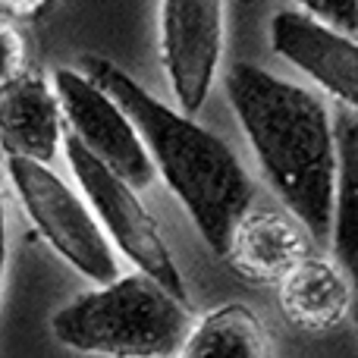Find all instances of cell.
Wrapping results in <instances>:
<instances>
[{
  "instance_id": "16",
  "label": "cell",
  "mask_w": 358,
  "mask_h": 358,
  "mask_svg": "<svg viewBox=\"0 0 358 358\" xmlns=\"http://www.w3.org/2000/svg\"><path fill=\"white\" fill-rule=\"evenodd\" d=\"M54 0H0V16L16 22V19H35L41 16Z\"/></svg>"
},
{
  "instance_id": "13",
  "label": "cell",
  "mask_w": 358,
  "mask_h": 358,
  "mask_svg": "<svg viewBox=\"0 0 358 358\" xmlns=\"http://www.w3.org/2000/svg\"><path fill=\"white\" fill-rule=\"evenodd\" d=\"M336 138V189H334V252L336 261L355 273L358 267V126L355 110L334 120Z\"/></svg>"
},
{
  "instance_id": "2",
  "label": "cell",
  "mask_w": 358,
  "mask_h": 358,
  "mask_svg": "<svg viewBox=\"0 0 358 358\" xmlns=\"http://www.w3.org/2000/svg\"><path fill=\"white\" fill-rule=\"evenodd\" d=\"M79 73L123 107L148 151L155 173L179 198L204 245L223 258L233 227L255 198L252 176L236 151L217 132L195 123V117H185L145 92L117 63L104 57H82Z\"/></svg>"
},
{
  "instance_id": "8",
  "label": "cell",
  "mask_w": 358,
  "mask_h": 358,
  "mask_svg": "<svg viewBox=\"0 0 358 358\" xmlns=\"http://www.w3.org/2000/svg\"><path fill=\"white\" fill-rule=\"evenodd\" d=\"M273 54L302 69L321 92L346 110L358 107V48L355 38L305 16L302 10H280L271 19Z\"/></svg>"
},
{
  "instance_id": "10",
  "label": "cell",
  "mask_w": 358,
  "mask_h": 358,
  "mask_svg": "<svg viewBox=\"0 0 358 358\" xmlns=\"http://www.w3.org/2000/svg\"><path fill=\"white\" fill-rule=\"evenodd\" d=\"M63 113L50 79L35 69H22L0 85V151L6 157L48 164L63 145Z\"/></svg>"
},
{
  "instance_id": "6",
  "label": "cell",
  "mask_w": 358,
  "mask_h": 358,
  "mask_svg": "<svg viewBox=\"0 0 358 358\" xmlns=\"http://www.w3.org/2000/svg\"><path fill=\"white\" fill-rule=\"evenodd\" d=\"M50 88L63 113V126L69 136L88 151L98 164H104L113 176H120L132 189H148L155 182V167L138 138L136 126L123 113V107L107 98L92 79L79 69H54Z\"/></svg>"
},
{
  "instance_id": "14",
  "label": "cell",
  "mask_w": 358,
  "mask_h": 358,
  "mask_svg": "<svg viewBox=\"0 0 358 358\" xmlns=\"http://www.w3.org/2000/svg\"><path fill=\"white\" fill-rule=\"evenodd\" d=\"M305 16L330 25L340 35L355 38L358 31V0H296Z\"/></svg>"
},
{
  "instance_id": "17",
  "label": "cell",
  "mask_w": 358,
  "mask_h": 358,
  "mask_svg": "<svg viewBox=\"0 0 358 358\" xmlns=\"http://www.w3.org/2000/svg\"><path fill=\"white\" fill-rule=\"evenodd\" d=\"M6 273V210H3V173H0V292H3Z\"/></svg>"
},
{
  "instance_id": "9",
  "label": "cell",
  "mask_w": 358,
  "mask_h": 358,
  "mask_svg": "<svg viewBox=\"0 0 358 358\" xmlns=\"http://www.w3.org/2000/svg\"><path fill=\"white\" fill-rule=\"evenodd\" d=\"M311 255V236L283 208H248L233 227L227 264L242 280L277 286L302 258Z\"/></svg>"
},
{
  "instance_id": "3",
  "label": "cell",
  "mask_w": 358,
  "mask_h": 358,
  "mask_svg": "<svg viewBox=\"0 0 358 358\" xmlns=\"http://www.w3.org/2000/svg\"><path fill=\"white\" fill-rule=\"evenodd\" d=\"M189 327V302L138 271L82 292L50 317L60 346L101 358H173Z\"/></svg>"
},
{
  "instance_id": "1",
  "label": "cell",
  "mask_w": 358,
  "mask_h": 358,
  "mask_svg": "<svg viewBox=\"0 0 358 358\" xmlns=\"http://www.w3.org/2000/svg\"><path fill=\"white\" fill-rule=\"evenodd\" d=\"M223 92L273 195L311 239H330L336 189L334 117L311 88L236 60Z\"/></svg>"
},
{
  "instance_id": "11",
  "label": "cell",
  "mask_w": 358,
  "mask_h": 358,
  "mask_svg": "<svg viewBox=\"0 0 358 358\" xmlns=\"http://www.w3.org/2000/svg\"><path fill=\"white\" fill-rule=\"evenodd\" d=\"M277 302L289 324L324 334L346 321L352 289L340 264L308 255L277 283Z\"/></svg>"
},
{
  "instance_id": "7",
  "label": "cell",
  "mask_w": 358,
  "mask_h": 358,
  "mask_svg": "<svg viewBox=\"0 0 358 358\" xmlns=\"http://www.w3.org/2000/svg\"><path fill=\"white\" fill-rule=\"evenodd\" d=\"M223 25V0H161V66L185 117H195L214 88Z\"/></svg>"
},
{
  "instance_id": "4",
  "label": "cell",
  "mask_w": 358,
  "mask_h": 358,
  "mask_svg": "<svg viewBox=\"0 0 358 358\" xmlns=\"http://www.w3.org/2000/svg\"><path fill=\"white\" fill-rule=\"evenodd\" d=\"M6 176L29 220L66 264H73L94 286L113 283L120 277L117 252L79 192L69 189L48 164L22 157H6Z\"/></svg>"
},
{
  "instance_id": "15",
  "label": "cell",
  "mask_w": 358,
  "mask_h": 358,
  "mask_svg": "<svg viewBox=\"0 0 358 358\" xmlns=\"http://www.w3.org/2000/svg\"><path fill=\"white\" fill-rule=\"evenodd\" d=\"M29 63V48H25V35L16 29V22L0 16V85L16 79Z\"/></svg>"
},
{
  "instance_id": "5",
  "label": "cell",
  "mask_w": 358,
  "mask_h": 358,
  "mask_svg": "<svg viewBox=\"0 0 358 358\" xmlns=\"http://www.w3.org/2000/svg\"><path fill=\"white\" fill-rule=\"evenodd\" d=\"M60 148H66V161L73 167L76 182H79L82 195H85L88 208H92L94 220L101 223L104 236L110 239V245L120 248V255L129 258L138 273L161 283L179 302H189L182 273H179L155 217L138 201V192L132 185H126L120 176H113L104 164L94 161L69 132H63Z\"/></svg>"
},
{
  "instance_id": "12",
  "label": "cell",
  "mask_w": 358,
  "mask_h": 358,
  "mask_svg": "<svg viewBox=\"0 0 358 358\" xmlns=\"http://www.w3.org/2000/svg\"><path fill=\"white\" fill-rule=\"evenodd\" d=\"M173 358H271V336L248 305L229 302L192 324Z\"/></svg>"
}]
</instances>
